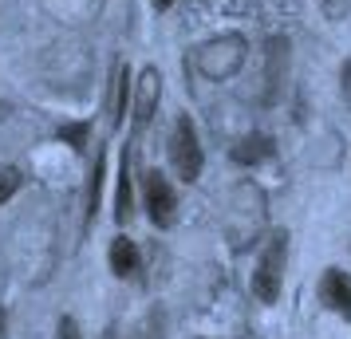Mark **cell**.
Here are the masks:
<instances>
[{
	"mask_svg": "<svg viewBox=\"0 0 351 339\" xmlns=\"http://www.w3.org/2000/svg\"><path fill=\"white\" fill-rule=\"evenodd\" d=\"M60 339H80V327H75V320H71V316H64V320H60Z\"/></svg>",
	"mask_w": 351,
	"mask_h": 339,
	"instance_id": "obj_14",
	"label": "cell"
},
{
	"mask_svg": "<svg viewBox=\"0 0 351 339\" xmlns=\"http://www.w3.org/2000/svg\"><path fill=\"white\" fill-rule=\"evenodd\" d=\"M130 339H162V316H154V312H150V316L138 323V331H134Z\"/></svg>",
	"mask_w": 351,
	"mask_h": 339,
	"instance_id": "obj_13",
	"label": "cell"
},
{
	"mask_svg": "<svg viewBox=\"0 0 351 339\" xmlns=\"http://www.w3.org/2000/svg\"><path fill=\"white\" fill-rule=\"evenodd\" d=\"M4 331H8V320H4V307H0V339H4Z\"/></svg>",
	"mask_w": 351,
	"mask_h": 339,
	"instance_id": "obj_17",
	"label": "cell"
},
{
	"mask_svg": "<svg viewBox=\"0 0 351 339\" xmlns=\"http://www.w3.org/2000/svg\"><path fill=\"white\" fill-rule=\"evenodd\" d=\"M107 260H111V273L114 276H134V273H138V264H143V260H138V244L130 241V237H114Z\"/></svg>",
	"mask_w": 351,
	"mask_h": 339,
	"instance_id": "obj_7",
	"label": "cell"
},
{
	"mask_svg": "<svg viewBox=\"0 0 351 339\" xmlns=\"http://www.w3.org/2000/svg\"><path fill=\"white\" fill-rule=\"evenodd\" d=\"M170 162H174L178 178H186V181L202 178V142H197V130H193V123L186 114L170 130Z\"/></svg>",
	"mask_w": 351,
	"mask_h": 339,
	"instance_id": "obj_2",
	"label": "cell"
},
{
	"mask_svg": "<svg viewBox=\"0 0 351 339\" xmlns=\"http://www.w3.org/2000/svg\"><path fill=\"white\" fill-rule=\"evenodd\" d=\"M285 64H288V40H269V71H265L269 99L276 95V87H280V79H285Z\"/></svg>",
	"mask_w": 351,
	"mask_h": 339,
	"instance_id": "obj_8",
	"label": "cell"
},
{
	"mask_svg": "<svg viewBox=\"0 0 351 339\" xmlns=\"http://www.w3.org/2000/svg\"><path fill=\"white\" fill-rule=\"evenodd\" d=\"M170 4H174V0H154V8H170Z\"/></svg>",
	"mask_w": 351,
	"mask_h": 339,
	"instance_id": "obj_18",
	"label": "cell"
},
{
	"mask_svg": "<svg viewBox=\"0 0 351 339\" xmlns=\"http://www.w3.org/2000/svg\"><path fill=\"white\" fill-rule=\"evenodd\" d=\"M285 257H288V237L276 233L265 253L256 260V273H253V292L261 304H276L280 300V284H285Z\"/></svg>",
	"mask_w": 351,
	"mask_h": 339,
	"instance_id": "obj_1",
	"label": "cell"
},
{
	"mask_svg": "<svg viewBox=\"0 0 351 339\" xmlns=\"http://www.w3.org/2000/svg\"><path fill=\"white\" fill-rule=\"evenodd\" d=\"M241 64H245V40L241 36H221V40H213L197 51V67L209 79H229Z\"/></svg>",
	"mask_w": 351,
	"mask_h": 339,
	"instance_id": "obj_3",
	"label": "cell"
},
{
	"mask_svg": "<svg viewBox=\"0 0 351 339\" xmlns=\"http://www.w3.org/2000/svg\"><path fill=\"white\" fill-rule=\"evenodd\" d=\"M130 213H134V194H130V166L123 158V170H119V190H114V217H119V225L127 221Z\"/></svg>",
	"mask_w": 351,
	"mask_h": 339,
	"instance_id": "obj_9",
	"label": "cell"
},
{
	"mask_svg": "<svg viewBox=\"0 0 351 339\" xmlns=\"http://www.w3.org/2000/svg\"><path fill=\"white\" fill-rule=\"evenodd\" d=\"M339 83H343V99H348V107H351V60L343 64V71H339Z\"/></svg>",
	"mask_w": 351,
	"mask_h": 339,
	"instance_id": "obj_16",
	"label": "cell"
},
{
	"mask_svg": "<svg viewBox=\"0 0 351 339\" xmlns=\"http://www.w3.org/2000/svg\"><path fill=\"white\" fill-rule=\"evenodd\" d=\"M158 95H162V75L154 71V67H146L143 79L134 83V138L150 127L154 107H158Z\"/></svg>",
	"mask_w": 351,
	"mask_h": 339,
	"instance_id": "obj_5",
	"label": "cell"
},
{
	"mask_svg": "<svg viewBox=\"0 0 351 339\" xmlns=\"http://www.w3.org/2000/svg\"><path fill=\"white\" fill-rule=\"evenodd\" d=\"M143 197H146V213H150V225L154 229H170L178 221V194H174V186L166 181V174L146 170Z\"/></svg>",
	"mask_w": 351,
	"mask_h": 339,
	"instance_id": "obj_4",
	"label": "cell"
},
{
	"mask_svg": "<svg viewBox=\"0 0 351 339\" xmlns=\"http://www.w3.org/2000/svg\"><path fill=\"white\" fill-rule=\"evenodd\" d=\"M319 300L332 307L335 316L351 320V276L343 268H328L324 280H319Z\"/></svg>",
	"mask_w": 351,
	"mask_h": 339,
	"instance_id": "obj_6",
	"label": "cell"
},
{
	"mask_svg": "<svg viewBox=\"0 0 351 339\" xmlns=\"http://www.w3.org/2000/svg\"><path fill=\"white\" fill-rule=\"evenodd\" d=\"M319 4H324L328 16H343V8H348V0H319Z\"/></svg>",
	"mask_w": 351,
	"mask_h": 339,
	"instance_id": "obj_15",
	"label": "cell"
},
{
	"mask_svg": "<svg viewBox=\"0 0 351 339\" xmlns=\"http://www.w3.org/2000/svg\"><path fill=\"white\" fill-rule=\"evenodd\" d=\"M272 154V142L265 138V134H253V138H245V142L233 150V162H241V166H253V162L269 158Z\"/></svg>",
	"mask_w": 351,
	"mask_h": 339,
	"instance_id": "obj_10",
	"label": "cell"
},
{
	"mask_svg": "<svg viewBox=\"0 0 351 339\" xmlns=\"http://www.w3.org/2000/svg\"><path fill=\"white\" fill-rule=\"evenodd\" d=\"M20 186H24V178H20V170H12V166H4V170H0V205H4L8 197L16 194Z\"/></svg>",
	"mask_w": 351,
	"mask_h": 339,
	"instance_id": "obj_12",
	"label": "cell"
},
{
	"mask_svg": "<svg viewBox=\"0 0 351 339\" xmlns=\"http://www.w3.org/2000/svg\"><path fill=\"white\" fill-rule=\"evenodd\" d=\"M127 79H130V71L127 67H114V95H111V127H119L123 123V111H127Z\"/></svg>",
	"mask_w": 351,
	"mask_h": 339,
	"instance_id": "obj_11",
	"label": "cell"
}]
</instances>
